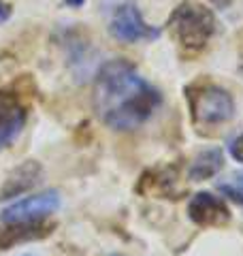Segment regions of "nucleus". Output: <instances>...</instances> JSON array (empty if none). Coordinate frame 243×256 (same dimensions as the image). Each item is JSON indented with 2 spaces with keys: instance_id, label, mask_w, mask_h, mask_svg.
Instances as JSON below:
<instances>
[{
  "instance_id": "nucleus-4",
  "label": "nucleus",
  "mask_w": 243,
  "mask_h": 256,
  "mask_svg": "<svg viewBox=\"0 0 243 256\" xmlns=\"http://www.w3.org/2000/svg\"><path fill=\"white\" fill-rule=\"evenodd\" d=\"M60 207V192L45 190L38 194L26 196L22 201H15L0 212L2 222H40L47 216H52Z\"/></svg>"
},
{
  "instance_id": "nucleus-18",
  "label": "nucleus",
  "mask_w": 243,
  "mask_h": 256,
  "mask_svg": "<svg viewBox=\"0 0 243 256\" xmlns=\"http://www.w3.org/2000/svg\"><path fill=\"white\" fill-rule=\"evenodd\" d=\"M111 256H122V254H111Z\"/></svg>"
},
{
  "instance_id": "nucleus-9",
  "label": "nucleus",
  "mask_w": 243,
  "mask_h": 256,
  "mask_svg": "<svg viewBox=\"0 0 243 256\" xmlns=\"http://www.w3.org/2000/svg\"><path fill=\"white\" fill-rule=\"evenodd\" d=\"M54 224L45 226L40 222H4V226L0 228V250H6L15 244L32 242V239H40L50 235Z\"/></svg>"
},
{
  "instance_id": "nucleus-3",
  "label": "nucleus",
  "mask_w": 243,
  "mask_h": 256,
  "mask_svg": "<svg viewBox=\"0 0 243 256\" xmlns=\"http://www.w3.org/2000/svg\"><path fill=\"white\" fill-rule=\"evenodd\" d=\"M194 124L218 126L234 116L232 96L220 86H196V92H188Z\"/></svg>"
},
{
  "instance_id": "nucleus-14",
  "label": "nucleus",
  "mask_w": 243,
  "mask_h": 256,
  "mask_svg": "<svg viewBox=\"0 0 243 256\" xmlns=\"http://www.w3.org/2000/svg\"><path fill=\"white\" fill-rule=\"evenodd\" d=\"M9 18H11V4H6L0 0V24H4Z\"/></svg>"
},
{
  "instance_id": "nucleus-10",
  "label": "nucleus",
  "mask_w": 243,
  "mask_h": 256,
  "mask_svg": "<svg viewBox=\"0 0 243 256\" xmlns=\"http://www.w3.org/2000/svg\"><path fill=\"white\" fill-rule=\"evenodd\" d=\"M222 166H224V154L220 148L202 150L200 154L192 160V164L188 169V180L190 182H205L220 173Z\"/></svg>"
},
{
  "instance_id": "nucleus-7",
  "label": "nucleus",
  "mask_w": 243,
  "mask_h": 256,
  "mask_svg": "<svg viewBox=\"0 0 243 256\" xmlns=\"http://www.w3.org/2000/svg\"><path fill=\"white\" fill-rule=\"evenodd\" d=\"M26 124V107L15 92L0 90V150L20 137Z\"/></svg>"
},
{
  "instance_id": "nucleus-13",
  "label": "nucleus",
  "mask_w": 243,
  "mask_h": 256,
  "mask_svg": "<svg viewBox=\"0 0 243 256\" xmlns=\"http://www.w3.org/2000/svg\"><path fill=\"white\" fill-rule=\"evenodd\" d=\"M132 0H100V9L102 13H113L116 9H120L122 4H130Z\"/></svg>"
},
{
  "instance_id": "nucleus-1",
  "label": "nucleus",
  "mask_w": 243,
  "mask_h": 256,
  "mask_svg": "<svg viewBox=\"0 0 243 256\" xmlns=\"http://www.w3.org/2000/svg\"><path fill=\"white\" fill-rule=\"evenodd\" d=\"M162 96L136 73L128 60H109L96 73L94 109L104 126L113 130H134L160 107Z\"/></svg>"
},
{
  "instance_id": "nucleus-5",
  "label": "nucleus",
  "mask_w": 243,
  "mask_h": 256,
  "mask_svg": "<svg viewBox=\"0 0 243 256\" xmlns=\"http://www.w3.org/2000/svg\"><path fill=\"white\" fill-rule=\"evenodd\" d=\"M109 32L120 43H136V41H154L160 36V30L145 24L139 9L130 4H122L113 11V18L109 24Z\"/></svg>"
},
{
  "instance_id": "nucleus-11",
  "label": "nucleus",
  "mask_w": 243,
  "mask_h": 256,
  "mask_svg": "<svg viewBox=\"0 0 243 256\" xmlns=\"http://www.w3.org/2000/svg\"><path fill=\"white\" fill-rule=\"evenodd\" d=\"M218 190H220L224 196H228L230 201L243 205V171L234 173L232 178H230V182L218 184Z\"/></svg>"
},
{
  "instance_id": "nucleus-16",
  "label": "nucleus",
  "mask_w": 243,
  "mask_h": 256,
  "mask_svg": "<svg viewBox=\"0 0 243 256\" xmlns=\"http://www.w3.org/2000/svg\"><path fill=\"white\" fill-rule=\"evenodd\" d=\"M66 4H70V6H81V4H84V0H66Z\"/></svg>"
},
{
  "instance_id": "nucleus-8",
  "label": "nucleus",
  "mask_w": 243,
  "mask_h": 256,
  "mask_svg": "<svg viewBox=\"0 0 243 256\" xmlns=\"http://www.w3.org/2000/svg\"><path fill=\"white\" fill-rule=\"evenodd\" d=\"M40 178H43L40 164L36 160H26V162L15 166V169L6 175L2 188H0V198H11V196H18L30 188H34Z\"/></svg>"
},
{
  "instance_id": "nucleus-19",
  "label": "nucleus",
  "mask_w": 243,
  "mask_h": 256,
  "mask_svg": "<svg viewBox=\"0 0 243 256\" xmlns=\"http://www.w3.org/2000/svg\"><path fill=\"white\" fill-rule=\"evenodd\" d=\"M24 256H30V254H24Z\"/></svg>"
},
{
  "instance_id": "nucleus-15",
  "label": "nucleus",
  "mask_w": 243,
  "mask_h": 256,
  "mask_svg": "<svg viewBox=\"0 0 243 256\" xmlns=\"http://www.w3.org/2000/svg\"><path fill=\"white\" fill-rule=\"evenodd\" d=\"M209 2H212L214 6H218V9H226V6H228L232 0H209Z\"/></svg>"
},
{
  "instance_id": "nucleus-2",
  "label": "nucleus",
  "mask_w": 243,
  "mask_h": 256,
  "mask_svg": "<svg viewBox=\"0 0 243 256\" xmlns=\"http://www.w3.org/2000/svg\"><path fill=\"white\" fill-rule=\"evenodd\" d=\"M168 30L184 50L200 52L216 32V18L202 4L182 2L168 18Z\"/></svg>"
},
{
  "instance_id": "nucleus-6",
  "label": "nucleus",
  "mask_w": 243,
  "mask_h": 256,
  "mask_svg": "<svg viewBox=\"0 0 243 256\" xmlns=\"http://www.w3.org/2000/svg\"><path fill=\"white\" fill-rule=\"evenodd\" d=\"M188 216L196 226H224L230 222V210L212 192H196L188 203Z\"/></svg>"
},
{
  "instance_id": "nucleus-17",
  "label": "nucleus",
  "mask_w": 243,
  "mask_h": 256,
  "mask_svg": "<svg viewBox=\"0 0 243 256\" xmlns=\"http://www.w3.org/2000/svg\"><path fill=\"white\" fill-rule=\"evenodd\" d=\"M239 70H241V75H243V62H241V66H239Z\"/></svg>"
},
{
  "instance_id": "nucleus-12",
  "label": "nucleus",
  "mask_w": 243,
  "mask_h": 256,
  "mask_svg": "<svg viewBox=\"0 0 243 256\" xmlns=\"http://www.w3.org/2000/svg\"><path fill=\"white\" fill-rule=\"evenodd\" d=\"M228 152H230V156L237 160V162H243V132L237 134L232 141H230V146H228Z\"/></svg>"
}]
</instances>
